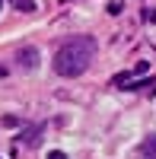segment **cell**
I'll use <instances>...</instances> for the list:
<instances>
[{
    "label": "cell",
    "instance_id": "1",
    "mask_svg": "<svg viewBox=\"0 0 156 159\" xmlns=\"http://www.w3.org/2000/svg\"><path fill=\"white\" fill-rule=\"evenodd\" d=\"M96 51H99V45H96L93 35H76V38H70V42H64L57 48V54H54V73L67 76V80L83 76L89 70V64H93Z\"/></svg>",
    "mask_w": 156,
    "mask_h": 159
},
{
    "label": "cell",
    "instance_id": "6",
    "mask_svg": "<svg viewBox=\"0 0 156 159\" xmlns=\"http://www.w3.org/2000/svg\"><path fill=\"white\" fill-rule=\"evenodd\" d=\"M48 159H67V153H61V150H51V153H48Z\"/></svg>",
    "mask_w": 156,
    "mask_h": 159
},
{
    "label": "cell",
    "instance_id": "3",
    "mask_svg": "<svg viewBox=\"0 0 156 159\" xmlns=\"http://www.w3.org/2000/svg\"><path fill=\"white\" fill-rule=\"evenodd\" d=\"M38 48H22L19 54H16V64H19V70H25V73H32L35 67H38Z\"/></svg>",
    "mask_w": 156,
    "mask_h": 159
},
{
    "label": "cell",
    "instance_id": "2",
    "mask_svg": "<svg viewBox=\"0 0 156 159\" xmlns=\"http://www.w3.org/2000/svg\"><path fill=\"white\" fill-rule=\"evenodd\" d=\"M42 137H45V124H29V127L19 134V143H25L29 150H35L38 143H42Z\"/></svg>",
    "mask_w": 156,
    "mask_h": 159
},
{
    "label": "cell",
    "instance_id": "7",
    "mask_svg": "<svg viewBox=\"0 0 156 159\" xmlns=\"http://www.w3.org/2000/svg\"><path fill=\"white\" fill-rule=\"evenodd\" d=\"M0 7H3V0H0Z\"/></svg>",
    "mask_w": 156,
    "mask_h": 159
},
{
    "label": "cell",
    "instance_id": "4",
    "mask_svg": "<svg viewBox=\"0 0 156 159\" xmlns=\"http://www.w3.org/2000/svg\"><path fill=\"white\" fill-rule=\"evenodd\" d=\"M140 153H144V159H156V134H150L140 143Z\"/></svg>",
    "mask_w": 156,
    "mask_h": 159
},
{
    "label": "cell",
    "instance_id": "5",
    "mask_svg": "<svg viewBox=\"0 0 156 159\" xmlns=\"http://www.w3.org/2000/svg\"><path fill=\"white\" fill-rule=\"evenodd\" d=\"M10 7H16L19 13H32L35 10V0H10Z\"/></svg>",
    "mask_w": 156,
    "mask_h": 159
}]
</instances>
